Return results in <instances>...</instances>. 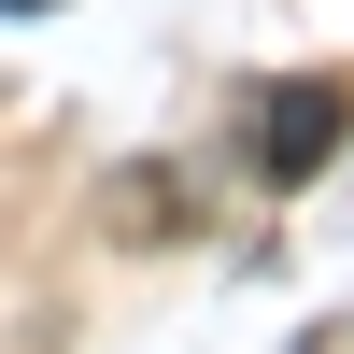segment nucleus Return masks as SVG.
Instances as JSON below:
<instances>
[{
  "instance_id": "nucleus-2",
  "label": "nucleus",
  "mask_w": 354,
  "mask_h": 354,
  "mask_svg": "<svg viewBox=\"0 0 354 354\" xmlns=\"http://www.w3.org/2000/svg\"><path fill=\"white\" fill-rule=\"evenodd\" d=\"M100 227H113V241H156V227H198V213H185V170L128 156V170H113V213H100Z\"/></svg>"
},
{
  "instance_id": "nucleus-1",
  "label": "nucleus",
  "mask_w": 354,
  "mask_h": 354,
  "mask_svg": "<svg viewBox=\"0 0 354 354\" xmlns=\"http://www.w3.org/2000/svg\"><path fill=\"white\" fill-rule=\"evenodd\" d=\"M340 142H354V85H340V71H298V85L270 100V128H255V170H270V185H312Z\"/></svg>"
},
{
  "instance_id": "nucleus-3",
  "label": "nucleus",
  "mask_w": 354,
  "mask_h": 354,
  "mask_svg": "<svg viewBox=\"0 0 354 354\" xmlns=\"http://www.w3.org/2000/svg\"><path fill=\"white\" fill-rule=\"evenodd\" d=\"M298 354H354V312H326V326H312V340H298Z\"/></svg>"
}]
</instances>
